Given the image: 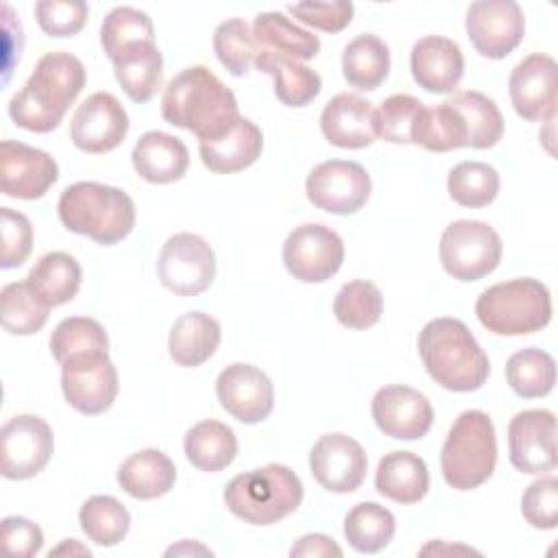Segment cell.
<instances>
[{"label":"cell","instance_id":"35","mask_svg":"<svg viewBox=\"0 0 558 558\" xmlns=\"http://www.w3.org/2000/svg\"><path fill=\"white\" fill-rule=\"evenodd\" d=\"M412 144L432 153H447L466 146V126L462 116L445 100L418 111L412 126Z\"/></svg>","mask_w":558,"mask_h":558},{"label":"cell","instance_id":"45","mask_svg":"<svg viewBox=\"0 0 558 558\" xmlns=\"http://www.w3.org/2000/svg\"><path fill=\"white\" fill-rule=\"evenodd\" d=\"M137 41H155L150 17L133 7H118L107 13L100 26V44L109 59Z\"/></svg>","mask_w":558,"mask_h":558},{"label":"cell","instance_id":"9","mask_svg":"<svg viewBox=\"0 0 558 558\" xmlns=\"http://www.w3.org/2000/svg\"><path fill=\"white\" fill-rule=\"evenodd\" d=\"M157 275L161 286L177 296H196L216 277V255L205 238L187 231L174 233L159 251Z\"/></svg>","mask_w":558,"mask_h":558},{"label":"cell","instance_id":"17","mask_svg":"<svg viewBox=\"0 0 558 558\" xmlns=\"http://www.w3.org/2000/svg\"><path fill=\"white\" fill-rule=\"evenodd\" d=\"M216 397L233 418L246 425L268 418L275 405L270 377L262 368L242 362H233L220 371L216 379Z\"/></svg>","mask_w":558,"mask_h":558},{"label":"cell","instance_id":"31","mask_svg":"<svg viewBox=\"0 0 558 558\" xmlns=\"http://www.w3.org/2000/svg\"><path fill=\"white\" fill-rule=\"evenodd\" d=\"M81 266L63 251H52L39 257L26 277L28 290L48 307L72 301L81 288Z\"/></svg>","mask_w":558,"mask_h":558},{"label":"cell","instance_id":"2","mask_svg":"<svg viewBox=\"0 0 558 558\" xmlns=\"http://www.w3.org/2000/svg\"><path fill=\"white\" fill-rule=\"evenodd\" d=\"M85 87V65L70 52L44 54L9 102L11 120L33 133L54 131Z\"/></svg>","mask_w":558,"mask_h":558},{"label":"cell","instance_id":"12","mask_svg":"<svg viewBox=\"0 0 558 558\" xmlns=\"http://www.w3.org/2000/svg\"><path fill=\"white\" fill-rule=\"evenodd\" d=\"M61 390L65 401L81 414L107 412L118 397V371L109 353H87L61 364Z\"/></svg>","mask_w":558,"mask_h":558},{"label":"cell","instance_id":"19","mask_svg":"<svg viewBox=\"0 0 558 558\" xmlns=\"http://www.w3.org/2000/svg\"><path fill=\"white\" fill-rule=\"evenodd\" d=\"M366 451L347 434H325L310 451V471L329 493L357 490L366 477Z\"/></svg>","mask_w":558,"mask_h":558},{"label":"cell","instance_id":"10","mask_svg":"<svg viewBox=\"0 0 558 558\" xmlns=\"http://www.w3.org/2000/svg\"><path fill=\"white\" fill-rule=\"evenodd\" d=\"M344 259L342 238L318 222L292 229L283 242L286 270L305 283H323L331 279Z\"/></svg>","mask_w":558,"mask_h":558},{"label":"cell","instance_id":"18","mask_svg":"<svg viewBox=\"0 0 558 558\" xmlns=\"http://www.w3.org/2000/svg\"><path fill=\"white\" fill-rule=\"evenodd\" d=\"M510 462L521 473L556 469V416L549 410H523L508 425Z\"/></svg>","mask_w":558,"mask_h":558},{"label":"cell","instance_id":"38","mask_svg":"<svg viewBox=\"0 0 558 558\" xmlns=\"http://www.w3.org/2000/svg\"><path fill=\"white\" fill-rule=\"evenodd\" d=\"M506 379L523 399H538L554 390L556 362L543 349H521L506 362Z\"/></svg>","mask_w":558,"mask_h":558},{"label":"cell","instance_id":"41","mask_svg":"<svg viewBox=\"0 0 558 558\" xmlns=\"http://www.w3.org/2000/svg\"><path fill=\"white\" fill-rule=\"evenodd\" d=\"M52 357L63 364L70 357L87 353H109V338L105 327L87 316L63 318L50 336Z\"/></svg>","mask_w":558,"mask_h":558},{"label":"cell","instance_id":"11","mask_svg":"<svg viewBox=\"0 0 558 558\" xmlns=\"http://www.w3.org/2000/svg\"><path fill=\"white\" fill-rule=\"evenodd\" d=\"M54 436L35 414H17L0 429V473L7 480H28L50 460Z\"/></svg>","mask_w":558,"mask_h":558},{"label":"cell","instance_id":"5","mask_svg":"<svg viewBox=\"0 0 558 558\" xmlns=\"http://www.w3.org/2000/svg\"><path fill=\"white\" fill-rule=\"evenodd\" d=\"M222 497L238 519L251 525H272L301 506L303 484L290 466L270 462L235 475Z\"/></svg>","mask_w":558,"mask_h":558},{"label":"cell","instance_id":"43","mask_svg":"<svg viewBox=\"0 0 558 558\" xmlns=\"http://www.w3.org/2000/svg\"><path fill=\"white\" fill-rule=\"evenodd\" d=\"M50 307L44 305L26 286V281L7 283L0 292V316L4 331L13 336L37 333L48 320Z\"/></svg>","mask_w":558,"mask_h":558},{"label":"cell","instance_id":"40","mask_svg":"<svg viewBox=\"0 0 558 558\" xmlns=\"http://www.w3.org/2000/svg\"><path fill=\"white\" fill-rule=\"evenodd\" d=\"M447 190L451 201L462 207H486L499 194V174L484 161H462L449 170Z\"/></svg>","mask_w":558,"mask_h":558},{"label":"cell","instance_id":"1","mask_svg":"<svg viewBox=\"0 0 558 558\" xmlns=\"http://www.w3.org/2000/svg\"><path fill=\"white\" fill-rule=\"evenodd\" d=\"M161 116L168 124L203 140L227 133L242 116L233 92L205 65H192L170 78L161 96Z\"/></svg>","mask_w":558,"mask_h":558},{"label":"cell","instance_id":"16","mask_svg":"<svg viewBox=\"0 0 558 558\" xmlns=\"http://www.w3.org/2000/svg\"><path fill=\"white\" fill-rule=\"evenodd\" d=\"M508 92L514 111L530 122L554 120L558 102V65L549 54L534 52L510 74Z\"/></svg>","mask_w":558,"mask_h":558},{"label":"cell","instance_id":"3","mask_svg":"<svg viewBox=\"0 0 558 558\" xmlns=\"http://www.w3.org/2000/svg\"><path fill=\"white\" fill-rule=\"evenodd\" d=\"M418 355L429 377L453 392L482 388L490 373L484 349L458 318L429 320L418 333Z\"/></svg>","mask_w":558,"mask_h":558},{"label":"cell","instance_id":"4","mask_svg":"<svg viewBox=\"0 0 558 558\" xmlns=\"http://www.w3.org/2000/svg\"><path fill=\"white\" fill-rule=\"evenodd\" d=\"M57 209L68 231L87 235L102 246L124 240L135 227L133 198L120 187L96 181L68 185L59 196Z\"/></svg>","mask_w":558,"mask_h":558},{"label":"cell","instance_id":"13","mask_svg":"<svg viewBox=\"0 0 558 558\" xmlns=\"http://www.w3.org/2000/svg\"><path fill=\"white\" fill-rule=\"evenodd\" d=\"M305 194L323 211L336 216L355 214L371 196V177L357 161L329 159L307 174Z\"/></svg>","mask_w":558,"mask_h":558},{"label":"cell","instance_id":"54","mask_svg":"<svg viewBox=\"0 0 558 558\" xmlns=\"http://www.w3.org/2000/svg\"><path fill=\"white\" fill-rule=\"evenodd\" d=\"M65 551H70V554H85V556H92V551L87 549V547H81L74 538H70V541H65L63 545H59L57 549H50V556H59V554H65Z\"/></svg>","mask_w":558,"mask_h":558},{"label":"cell","instance_id":"30","mask_svg":"<svg viewBox=\"0 0 558 558\" xmlns=\"http://www.w3.org/2000/svg\"><path fill=\"white\" fill-rule=\"evenodd\" d=\"M255 65L259 72L272 76L275 96L286 107H305L320 94L323 81L318 72H314L310 65H303L292 57L259 50L255 57Z\"/></svg>","mask_w":558,"mask_h":558},{"label":"cell","instance_id":"29","mask_svg":"<svg viewBox=\"0 0 558 558\" xmlns=\"http://www.w3.org/2000/svg\"><path fill=\"white\" fill-rule=\"evenodd\" d=\"M220 344V323L205 312L181 314L168 336L170 357L179 366H201L205 364Z\"/></svg>","mask_w":558,"mask_h":558},{"label":"cell","instance_id":"28","mask_svg":"<svg viewBox=\"0 0 558 558\" xmlns=\"http://www.w3.org/2000/svg\"><path fill=\"white\" fill-rule=\"evenodd\" d=\"M177 482L174 462L159 449L131 453L118 469L120 488L133 499H157Z\"/></svg>","mask_w":558,"mask_h":558},{"label":"cell","instance_id":"48","mask_svg":"<svg viewBox=\"0 0 558 558\" xmlns=\"http://www.w3.org/2000/svg\"><path fill=\"white\" fill-rule=\"evenodd\" d=\"M521 514L536 530H554L558 521V480L554 475L532 482L521 497Z\"/></svg>","mask_w":558,"mask_h":558},{"label":"cell","instance_id":"44","mask_svg":"<svg viewBox=\"0 0 558 558\" xmlns=\"http://www.w3.org/2000/svg\"><path fill=\"white\" fill-rule=\"evenodd\" d=\"M214 52L229 74L244 76L259 48L248 24L242 17H231L220 22L214 31Z\"/></svg>","mask_w":558,"mask_h":558},{"label":"cell","instance_id":"22","mask_svg":"<svg viewBox=\"0 0 558 558\" xmlns=\"http://www.w3.org/2000/svg\"><path fill=\"white\" fill-rule=\"evenodd\" d=\"M412 78L429 94H451L464 74V57L453 39L421 37L410 52Z\"/></svg>","mask_w":558,"mask_h":558},{"label":"cell","instance_id":"52","mask_svg":"<svg viewBox=\"0 0 558 558\" xmlns=\"http://www.w3.org/2000/svg\"><path fill=\"white\" fill-rule=\"evenodd\" d=\"M292 558H301V556H342L340 545L333 543V538L325 536V534H305L301 536L292 549H290Z\"/></svg>","mask_w":558,"mask_h":558},{"label":"cell","instance_id":"25","mask_svg":"<svg viewBox=\"0 0 558 558\" xmlns=\"http://www.w3.org/2000/svg\"><path fill=\"white\" fill-rule=\"evenodd\" d=\"M135 172L148 183H172L179 181L190 166L187 146L163 131L144 133L131 153Z\"/></svg>","mask_w":558,"mask_h":558},{"label":"cell","instance_id":"32","mask_svg":"<svg viewBox=\"0 0 558 558\" xmlns=\"http://www.w3.org/2000/svg\"><path fill=\"white\" fill-rule=\"evenodd\" d=\"M183 449L192 466L205 473H218L235 460L238 438L229 425L207 418L187 429Z\"/></svg>","mask_w":558,"mask_h":558},{"label":"cell","instance_id":"50","mask_svg":"<svg viewBox=\"0 0 558 558\" xmlns=\"http://www.w3.org/2000/svg\"><path fill=\"white\" fill-rule=\"evenodd\" d=\"M288 13H292L299 22L314 26L325 33H340L353 20V4L347 0L338 2H301L290 4Z\"/></svg>","mask_w":558,"mask_h":558},{"label":"cell","instance_id":"47","mask_svg":"<svg viewBox=\"0 0 558 558\" xmlns=\"http://www.w3.org/2000/svg\"><path fill=\"white\" fill-rule=\"evenodd\" d=\"M89 15V7L83 0H41L35 4V17L39 28L50 37L76 35Z\"/></svg>","mask_w":558,"mask_h":558},{"label":"cell","instance_id":"42","mask_svg":"<svg viewBox=\"0 0 558 558\" xmlns=\"http://www.w3.org/2000/svg\"><path fill=\"white\" fill-rule=\"evenodd\" d=\"M384 312V296L371 281L355 279L344 283L333 299V314L349 329L373 327Z\"/></svg>","mask_w":558,"mask_h":558},{"label":"cell","instance_id":"46","mask_svg":"<svg viewBox=\"0 0 558 558\" xmlns=\"http://www.w3.org/2000/svg\"><path fill=\"white\" fill-rule=\"evenodd\" d=\"M423 102L410 94H392L373 111L375 135L390 144H412V126Z\"/></svg>","mask_w":558,"mask_h":558},{"label":"cell","instance_id":"39","mask_svg":"<svg viewBox=\"0 0 558 558\" xmlns=\"http://www.w3.org/2000/svg\"><path fill=\"white\" fill-rule=\"evenodd\" d=\"M78 523L92 543L100 547H113L126 536L131 527V514L116 497L94 495L81 506Z\"/></svg>","mask_w":558,"mask_h":558},{"label":"cell","instance_id":"37","mask_svg":"<svg viewBox=\"0 0 558 558\" xmlns=\"http://www.w3.org/2000/svg\"><path fill=\"white\" fill-rule=\"evenodd\" d=\"M395 527V514L375 501H362L344 517V536L360 554L381 551L392 541Z\"/></svg>","mask_w":558,"mask_h":558},{"label":"cell","instance_id":"51","mask_svg":"<svg viewBox=\"0 0 558 558\" xmlns=\"http://www.w3.org/2000/svg\"><path fill=\"white\" fill-rule=\"evenodd\" d=\"M2 541L9 554L31 558L39 554L44 545V534L37 523L24 517H4L2 519Z\"/></svg>","mask_w":558,"mask_h":558},{"label":"cell","instance_id":"21","mask_svg":"<svg viewBox=\"0 0 558 558\" xmlns=\"http://www.w3.org/2000/svg\"><path fill=\"white\" fill-rule=\"evenodd\" d=\"M371 414L375 425L397 440L423 438L434 421V410L427 397L401 384L379 388L371 401Z\"/></svg>","mask_w":558,"mask_h":558},{"label":"cell","instance_id":"7","mask_svg":"<svg viewBox=\"0 0 558 558\" xmlns=\"http://www.w3.org/2000/svg\"><path fill=\"white\" fill-rule=\"evenodd\" d=\"M477 320L497 336H525L551 320V296L532 277L510 279L486 288L475 303Z\"/></svg>","mask_w":558,"mask_h":558},{"label":"cell","instance_id":"33","mask_svg":"<svg viewBox=\"0 0 558 558\" xmlns=\"http://www.w3.org/2000/svg\"><path fill=\"white\" fill-rule=\"evenodd\" d=\"M253 37L262 50L279 52L286 57H292L296 61L314 59L320 50L318 35L296 26L279 11H266L259 13L253 20Z\"/></svg>","mask_w":558,"mask_h":558},{"label":"cell","instance_id":"20","mask_svg":"<svg viewBox=\"0 0 558 558\" xmlns=\"http://www.w3.org/2000/svg\"><path fill=\"white\" fill-rule=\"evenodd\" d=\"M59 179L57 161L39 148L2 140L0 144V187L2 194L22 201L41 198Z\"/></svg>","mask_w":558,"mask_h":558},{"label":"cell","instance_id":"14","mask_svg":"<svg viewBox=\"0 0 558 558\" xmlns=\"http://www.w3.org/2000/svg\"><path fill=\"white\" fill-rule=\"evenodd\" d=\"M525 17L514 0H480L466 11V35L486 59L508 57L523 39Z\"/></svg>","mask_w":558,"mask_h":558},{"label":"cell","instance_id":"53","mask_svg":"<svg viewBox=\"0 0 558 558\" xmlns=\"http://www.w3.org/2000/svg\"><path fill=\"white\" fill-rule=\"evenodd\" d=\"M183 554H203V556H211V551L194 541H181L179 545H172L166 549V556H183Z\"/></svg>","mask_w":558,"mask_h":558},{"label":"cell","instance_id":"27","mask_svg":"<svg viewBox=\"0 0 558 558\" xmlns=\"http://www.w3.org/2000/svg\"><path fill=\"white\" fill-rule=\"evenodd\" d=\"M375 488L397 504H418L429 490L425 460L412 451L386 453L375 471Z\"/></svg>","mask_w":558,"mask_h":558},{"label":"cell","instance_id":"36","mask_svg":"<svg viewBox=\"0 0 558 558\" xmlns=\"http://www.w3.org/2000/svg\"><path fill=\"white\" fill-rule=\"evenodd\" d=\"M464 120L466 146L490 148L504 135V118L495 100L482 92H458L447 100Z\"/></svg>","mask_w":558,"mask_h":558},{"label":"cell","instance_id":"23","mask_svg":"<svg viewBox=\"0 0 558 558\" xmlns=\"http://www.w3.org/2000/svg\"><path fill=\"white\" fill-rule=\"evenodd\" d=\"M373 111V105L357 94H336L320 113V131L338 148H366L377 137Z\"/></svg>","mask_w":558,"mask_h":558},{"label":"cell","instance_id":"8","mask_svg":"<svg viewBox=\"0 0 558 558\" xmlns=\"http://www.w3.org/2000/svg\"><path fill=\"white\" fill-rule=\"evenodd\" d=\"M501 238L482 220H456L440 235V264L458 281H477L501 262Z\"/></svg>","mask_w":558,"mask_h":558},{"label":"cell","instance_id":"24","mask_svg":"<svg viewBox=\"0 0 558 558\" xmlns=\"http://www.w3.org/2000/svg\"><path fill=\"white\" fill-rule=\"evenodd\" d=\"M264 148L262 131L255 122L240 118L227 133L214 140L198 142L201 161L218 174L240 172L257 161Z\"/></svg>","mask_w":558,"mask_h":558},{"label":"cell","instance_id":"6","mask_svg":"<svg viewBox=\"0 0 558 558\" xmlns=\"http://www.w3.org/2000/svg\"><path fill=\"white\" fill-rule=\"evenodd\" d=\"M497 464V436L490 416L482 410L462 412L442 445L440 469L456 490L482 486Z\"/></svg>","mask_w":558,"mask_h":558},{"label":"cell","instance_id":"34","mask_svg":"<svg viewBox=\"0 0 558 558\" xmlns=\"http://www.w3.org/2000/svg\"><path fill=\"white\" fill-rule=\"evenodd\" d=\"M390 72L388 46L371 33L357 35L342 50V74L357 89H377Z\"/></svg>","mask_w":558,"mask_h":558},{"label":"cell","instance_id":"15","mask_svg":"<svg viewBox=\"0 0 558 558\" xmlns=\"http://www.w3.org/2000/svg\"><path fill=\"white\" fill-rule=\"evenodd\" d=\"M129 131V116L109 92L87 96L72 116L70 137L83 153L102 155L118 148Z\"/></svg>","mask_w":558,"mask_h":558},{"label":"cell","instance_id":"49","mask_svg":"<svg viewBox=\"0 0 558 558\" xmlns=\"http://www.w3.org/2000/svg\"><path fill=\"white\" fill-rule=\"evenodd\" d=\"M0 225H2V255H0V268L9 270L26 262L33 248V227L31 220L11 209H0Z\"/></svg>","mask_w":558,"mask_h":558},{"label":"cell","instance_id":"26","mask_svg":"<svg viewBox=\"0 0 558 558\" xmlns=\"http://www.w3.org/2000/svg\"><path fill=\"white\" fill-rule=\"evenodd\" d=\"M113 72L133 102H148L163 78V59L155 41H137L122 48L113 59Z\"/></svg>","mask_w":558,"mask_h":558}]
</instances>
